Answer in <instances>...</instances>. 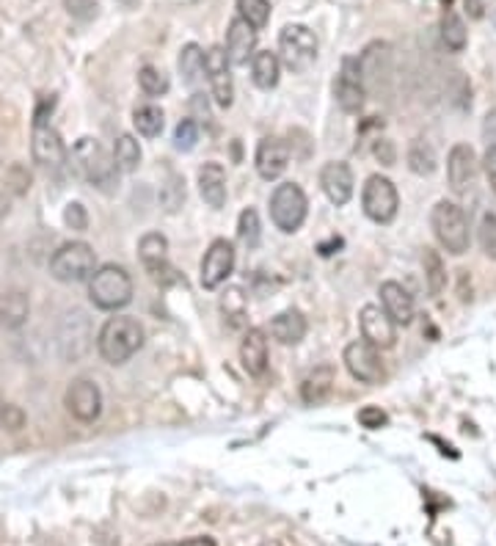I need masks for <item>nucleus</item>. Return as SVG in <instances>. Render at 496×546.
<instances>
[{
	"mask_svg": "<svg viewBox=\"0 0 496 546\" xmlns=\"http://www.w3.org/2000/svg\"><path fill=\"white\" fill-rule=\"evenodd\" d=\"M334 381H336V373L331 365H320L315 367L307 378H304V386H301V397L307 406H320L326 403L331 392H334Z\"/></svg>",
	"mask_w": 496,
	"mask_h": 546,
	"instance_id": "nucleus-25",
	"label": "nucleus"
},
{
	"mask_svg": "<svg viewBox=\"0 0 496 546\" xmlns=\"http://www.w3.org/2000/svg\"><path fill=\"white\" fill-rule=\"evenodd\" d=\"M9 213V202H6V199L4 196H0V218H4Z\"/></svg>",
	"mask_w": 496,
	"mask_h": 546,
	"instance_id": "nucleus-51",
	"label": "nucleus"
},
{
	"mask_svg": "<svg viewBox=\"0 0 496 546\" xmlns=\"http://www.w3.org/2000/svg\"><path fill=\"white\" fill-rule=\"evenodd\" d=\"M138 254H141V263L146 265L149 276H152L158 284L166 287V284L177 282L174 268L169 265V240L161 232L143 235L141 243H138Z\"/></svg>",
	"mask_w": 496,
	"mask_h": 546,
	"instance_id": "nucleus-12",
	"label": "nucleus"
},
{
	"mask_svg": "<svg viewBox=\"0 0 496 546\" xmlns=\"http://www.w3.org/2000/svg\"><path fill=\"white\" fill-rule=\"evenodd\" d=\"M91 339H94V334H91V320L86 312L72 310L61 318V323H59V354H61V359L78 362L80 356L88 354Z\"/></svg>",
	"mask_w": 496,
	"mask_h": 546,
	"instance_id": "nucleus-9",
	"label": "nucleus"
},
{
	"mask_svg": "<svg viewBox=\"0 0 496 546\" xmlns=\"http://www.w3.org/2000/svg\"><path fill=\"white\" fill-rule=\"evenodd\" d=\"M485 174H488V182L493 185V190H496V146H488L485 149Z\"/></svg>",
	"mask_w": 496,
	"mask_h": 546,
	"instance_id": "nucleus-48",
	"label": "nucleus"
},
{
	"mask_svg": "<svg viewBox=\"0 0 496 546\" xmlns=\"http://www.w3.org/2000/svg\"><path fill=\"white\" fill-rule=\"evenodd\" d=\"M72 166H75V171L86 182L103 188V190L116 182V171H119L116 163H114V158L106 153V146L99 143L96 138H80L75 143V149H72Z\"/></svg>",
	"mask_w": 496,
	"mask_h": 546,
	"instance_id": "nucleus-3",
	"label": "nucleus"
},
{
	"mask_svg": "<svg viewBox=\"0 0 496 546\" xmlns=\"http://www.w3.org/2000/svg\"><path fill=\"white\" fill-rule=\"evenodd\" d=\"M237 237L248 245V248H257L260 245V237H262V229H260V216L257 210H243L240 213V221H237Z\"/></svg>",
	"mask_w": 496,
	"mask_h": 546,
	"instance_id": "nucleus-36",
	"label": "nucleus"
},
{
	"mask_svg": "<svg viewBox=\"0 0 496 546\" xmlns=\"http://www.w3.org/2000/svg\"><path fill=\"white\" fill-rule=\"evenodd\" d=\"M482 138L488 146H496V111H488L482 119Z\"/></svg>",
	"mask_w": 496,
	"mask_h": 546,
	"instance_id": "nucleus-47",
	"label": "nucleus"
},
{
	"mask_svg": "<svg viewBox=\"0 0 496 546\" xmlns=\"http://www.w3.org/2000/svg\"><path fill=\"white\" fill-rule=\"evenodd\" d=\"M31 153H33V161L50 171H59L67 163V146H64L59 130L50 127L47 122H33Z\"/></svg>",
	"mask_w": 496,
	"mask_h": 546,
	"instance_id": "nucleus-10",
	"label": "nucleus"
},
{
	"mask_svg": "<svg viewBox=\"0 0 496 546\" xmlns=\"http://www.w3.org/2000/svg\"><path fill=\"white\" fill-rule=\"evenodd\" d=\"M372 155H375L383 166H394V161H397V149H394V143H391L389 138H378L375 146H372Z\"/></svg>",
	"mask_w": 496,
	"mask_h": 546,
	"instance_id": "nucleus-46",
	"label": "nucleus"
},
{
	"mask_svg": "<svg viewBox=\"0 0 496 546\" xmlns=\"http://www.w3.org/2000/svg\"><path fill=\"white\" fill-rule=\"evenodd\" d=\"M381 307L383 312L394 320V326H409L414 320V295L397 282H383L381 284Z\"/></svg>",
	"mask_w": 496,
	"mask_h": 546,
	"instance_id": "nucleus-20",
	"label": "nucleus"
},
{
	"mask_svg": "<svg viewBox=\"0 0 496 546\" xmlns=\"http://www.w3.org/2000/svg\"><path fill=\"white\" fill-rule=\"evenodd\" d=\"M433 232L438 237V243L446 248L450 254L461 257L469 252V221H466V213L455 205V202H438L433 208Z\"/></svg>",
	"mask_w": 496,
	"mask_h": 546,
	"instance_id": "nucleus-4",
	"label": "nucleus"
},
{
	"mask_svg": "<svg viewBox=\"0 0 496 546\" xmlns=\"http://www.w3.org/2000/svg\"><path fill=\"white\" fill-rule=\"evenodd\" d=\"M155 546H182V543H155Z\"/></svg>",
	"mask_w": 496,
	"mask_h": 546,
	"instance_id": "nucleus-53",
	"label": "nucleus"
},
{
	"mask_svg": "<svg viewBox=\"0 0 496 546\" xmlns=\"http://www.w3.org/2000/svg\"><path fill=\"white\" fill-rule=\"evenodd\" d=\"M422 265H425V282H427L430 295H441V290L446 287V268H444L438 252H433V248H425Z\"/></svg>",
	"mask_w": 496,
	"mask_h": 546,
	"instance_id": "nucleus-34",
	"label": "nucleus"
},
{
	"mask_svg": "<svg viewBox=\"0 0 496 546\" xmlns=\"http://www.w3.org/2000/svg\"><path fill=\"white\" fill-rule=\"evenodd\" d=\"M271 334L281 345H298L307 337V318L298 310H284L271 320Z\"/></svg>",
	"mask_w": 496,
	"mask_h": 546,
	"instance_id": "nucleus-27",
	"label": "nucleus"
},
{
	"mask_svg": "<svg viewBox=\"0 0 496 546\" xmlns=\"http://www.w3.org/2000/svg\"><path fill=\"white\" fill-rule=\"evenodd\" d=\"M182 546H216V541H213V538H207V535H196V538L182 541Z\"/></svg>",
	"mask_w": 496,
	"mask_h": 546,
	"instance_id": "nucleus-50",
	"label": "nucleus"
},
{
	"mask_svg": "<svg viewBox=\"0 0 496 546\" xmlns=\"http://www.w3.org/2000/svg\"><path fill=\"white\" fill-rule=\"evenodd\" d=\"M198 193L213 210L226 205V171L221 163H205L198 169Z\"/></svg>",
	"mask_w": 496,
	"mask_h": 546,
	"instance_id": "nucleus-24",
	"label": "nucleus"
},
{
	"mask_svg": "<svg viewBox=\"0 0 496 546\" xmlns=\"http://www.w3.org/2000/svg\"><path fill=\"white\" fill-rule=\"evenodd\" d=\"M237 17H243L254 31L265 28L271 20V4L268 0H237Z\"/></svg>",
	"mask_w": 496,
	"mask_h": 546,
	"instance_id": "nucleus-35",
	"label": "nucleus"
},
{
	"mask_svg": "<svg viewBox=\"0 0 496 546\" xmlns=\"http://www.w3.org/2000/svg\"><path fill=\"white\" fill-rule=\"evenodd\" d=\"M96 271V257H94V248L83 240L75 243H64L59 252L50 260V273L53 279L64 282V284H78L91 279Z\"/></svg>",
	"mask_w": 496,
	"mask_h": 546,
	"instance_id": "nucleus-5",
	"label": "nucleus"
},
{
	"mask_svg": "<svg viewBox=\"0 0 496 546\" xmlns=\"http://www.w3.org/2000/svg\"><path fill=\"white\" fill-rule=\"evenodd\" d=\"M362 208H364L370 221L391 224L397 218V210H400V196H397L394 182L389 177L372 174L362 190Z\"/></svg>",
	"mask_w": 496,
	"mask_h": 546,
	"instance_id": "nucleus-8",
	"label": "nucleus"
},
{
	"mask_svg": "<svg viewBox=\"0 0 496 546\" xmlns=\"http://www.w3.org/2000/svg\"><path fill=\"white\" fill-rule=\"evenodd\" d=\"M254 47H257V31L248 25L243 17H234L229 23V31H226V56H229V64H248V59H254Z\"/></svg>",
	"mask_w": 496,
	"mask_h": 546,
	"instance_id": "nucleus-22",
	"label": "nucleus"
},
{
	"mask_svg": "<svg viewBox=\"0 0 496 546\" xmlns=\"http://www.w3.org/2000/svg\"><path fill=\"white\" fill-rule=\"evenodd\" d=\"M6 188L12 190V193H25L28 188H31V174H28V169L25 166H20V163H14L9 171H6Z\"/></svg>",
	"mask_w": 496,
	"mask_h": 546,
	"instance_id": "nucleus-42",
	"label": "nucleus"
},
{
	"mask_svg": "<svg viewBox=\"0 0 496 546\" xmlns=\"http://www.w3.org/2000/svg\"><path fill=\"white\" fill-rule=\"evenodd\" d=\"M133 125L143 138H158L163 133V111L158 106H138L133 111Z\"/></svg>",
	"mask_w": 496,
	"mask_h": 546,
	"instance_id": "nucleus-32",
	"label": "nucleus"
},
{
	"mask_svg": "<svg viewBox=\"0 0 496 546\" xmlns=\"http://www.w3.org/2000/svg\"><path fill=\"white\" fill-rule=\"evenodd\" d=\"M221 310H224V315H226L232 323H237V320L245 315V295H243L240 287H229V290L224 292V298H221Z\"/></svg>",
	"mask_w": 496,
	"mask_h": 546,
	"instance_id": "nucleus-39",
	"label": "nucleus"
},
{
	"mask_svg": "<svg viewBox=\"0 0 496 546\" xmlns=\"http://www.w3.org/2000/svg\"><path fill=\"white\" fill-rule=\"evenodd\" d=\"M359 422H362L364 428H370V430H378V428H383V425L389 422V417H386V412H381L378 406H364V409L359 412Z\"/></svg>",
	"mask_w": 496,
	"mask_h": 546,
	"instance_id": "nucleus-45",
	"label": "nucleus"
},
{
	"mask_svg": "<svg viewBox=\"0 0 496 546\" xmlns=\"http://www.w3.org/2000/svg\"><path fill=\"white\" fill-rule=\"evenodd\" d=\"M279 56L271 53V50H262V53H254L252 59V75H254V83L265 91H271L276 83H279Z\"/></svg>",
	"mask_w": 496,
	"mask_h": 546,
	"instance_id": "nucleus-29",
	"label": "nucleus"
},
{
	"mask_svg": "<svg viewBox=\"0 0 496 546\" xmlns=\"http://www.w3.org/2000/svg\"><path fill=\"white\" fill-rule=\"evenodd\" d=\"M64 403L69 409V414L80 422H94L103 412V392L91 378H78L69 384Z\"/></svg>",
	"mask_w": 496,
	"mask_h": 546,
	"instance_id": "nucleus-14",
	"label": "nucleus"
},
{
	"mask_svg": "<svg viewBox=\"0 0 496 546\" xmlns=\"http://www.w3.org/2000/svg\"><path fill=\"white\" fill-rule=\"evenodd\" d=\"M438 166V158H436V149L430 141L425 138H414L411 146H409V169L419 177H430Z\"/></svg>",
	"mask_w": 496,
	"mask_h": 546,
	"instance_id": "nucleus-28",
	"label": "nucleus"
},
{
	"mask_svg": "<svg viewBox=\"0 0 496 546\" xmlns=\"http://www.w3.org/2000/svg\"><path fill=\"white\" fill-rule=\"evenodd\" d=\"M205 72L210 80V91L221 108H229L234 99V83L229 72V56L224 47H210L205 53Z\"/></svg>",
	"mask_w": 496,
	"mask_h": 546,
	"instance_id": "nucleus-15",
	"label": "nucleus"
},
{
	"mask_svg": "<svg viewBox=\"0 0 496 546\" xmlns=\"http://www.w3.org/2000/svg\"><path fill=\"white\" fill-rule=\"evenodd\" d=\"M190 108H193L196 119H210V106H207L205 94H193V99H190Z\"/></svg>",
	"mask_w": 496,
	"mask_h": 546,
	"instance_id": "nucleus-49",
	"label": "nucleus"
},
{
	"mask_svg": "<svg viewBox=\"0 0 496 546\" xmlns=\"http://www.w3.org/2000/svg\"><path fill=\"white\" fill-rule=\"evenodd\" d=\"M138 83H141V88L146 94H152V97H161V94L169 91V78L161 69H155V67H143L138 72Z\"/></svg>",
	"mask_w": 496,
	"mask_h": 546,
	"instance_id": "nucleus-37",
	"label": "nucleus"
},
{
	"mask_svg": "<svg viewBox=\"0 0 496 546\" xmlns=\"http://www.w3.org/2000/svg\"><path fill=\"white\" fill-rule=\"evenodd\" d=\"M64 221H67V227H72V229H78V232L88 229V213H86V208H83L80 202H69V205H67Z\"/></svg>",
	"mask_w": 496,
	"mask_h": 546,
	"instance_id": "nucleus-44",
	"label": "nucleus"
},
{
	"mask_svg": "<svg viewBox=\"0 0 496 546\" xmlns=\"http://www.w3.org/2000/svg\"><path fill=\"white\" fill-rule=\"evenodd\" d=\"M491 20H493V25H496V0L491 4Z\"/></svg>",
	"mask_w": 496,
	"mask_h": 546,
	"instance_id": "nucleus-52",
	"label": "nucleus"
},
{
	"mask_svg": "<svg viewBox=\"0 0 496 546\" xmlns=\"http://www.w3.org/2000/svg\"><path fill=\"white\" fill-rule=\"evenodd\" d=\"M362 323V337L375 345V347H391L397 342V326L394 320L383 312V307L367 304L359 315Z\"/></svg>",
	"mask_w": 496,
	"mask_h": 546,
	"instance_id": "nucleus-19",
	"label": "nucleus"
},
{
	"mask_svg": "<svg viewBox=\"0 0 496 546\" xmlns=\"http://www.w3.org/2000/svg\"><path fill=\"white\" fill-rule=\"evenodd\" d=\"M114 163L119 171H135L141 163V146L133 135H119L114 146Z\"/></svg>",
	"mask_w": 496,
	"mask_h": 546,
	"instance_id": "nucleus-33",
	"label": "nucleus"
},
{
	"mask_svg": "<svg viewBox=\"0 0 496 546\" xmlns=\"http://www.w3.org/2000/svg\"><path fill=\"white\" fill-rule=\"evenodd\" d=\"M441 39H444L446 50H453V53H461L466 47V25L455 9H446L441 17Z\"/></svg>",
	"mask_w": 496,
	"mask_h": 546,
	"instance_id": "nucleus-30",
	"label": "nucleus"
},
{
	"mask_svg": "<svg viewBox=\"0 0 496 546\" xmlns=\"http://www.w3.org/2000/svg\"><path fill=\"white\" fill-rule=\"evenodd\" d=\"M320 188L328 196L331 205H336V208L347 205V202H351V196H354V171H351V166L342 163V161L326 163L323 171H320Z\"/></svg>",
	"mask_w": 496,
	"mask_h": 546,
	"instance_id": "nucleus-17",
	"label": "nucleus"
},
{
	"mask_svg": "<svg viewBox=\"0 0 496 546\" xmlns=\"http://www.w3.org/2000/svg\"><path fill=\"white\" fill-rule=\"evenodd\" d=\"M179 72H182V80L188 86H196L205 75V53L198 50V44H185L182 53H179Z\"/></svg>",
	"mask_w": 496,
	"mask_h": 546,
	"instance_id": "nucleus-31",
	"label": "nucleus"
},
{
	"mask_svg": "<svg viewBox=\"0 0 496 546\" xmlns=\"http://www.w3.org/2000/svg\"><path fill=\"white\" fill-rule=\"evenodd\" d=\"M477 237H480L482 254L491 257V260H496V216H493V213H485V216H482Z\"/></svg>",
	"mask_w": 496,
	"mask_h": 546,
	"instance_id": "nucleus-38",
	"label": "nucleus"
},
{
	"mask_svg": "<svg viewBox=\"0 0 496 546\" xmlns=\"http://www.w3.org/2000/svg\"><path fill=\"white\" fill-rule=\"evenodd\" d=\"M240 362L248 375H262L268 370V339L262 329H248L240 342Z\"/></svg>",
	"mask_w": 496,
	"mask_h": 546,
	"instance_id": "nucleus-23",
	"label": "nucleus"
},
{
	"mask_svg": "<svg viewBox=\"0 0 496 546\" xmlns=\"http://www.w3.org/2000/svg\"><path fill=\"white\" fill-rule=\"evenodd\" d=\"M198 141V125L193 119H182L174 130V146L179 149V153H190V149L196 146Z\"/></svg>",
	"mask_w": 496,
	"mask_h": 546,
	"instance_id": "nucleus-40",
	"label": "nucleus"
},
{
	"mask_svg": "<svg viewBox=\"0 0 496 546\" xmlns=\"http://www.w3.org/2000/svg\"><path fill=\"white\" fill-rule=\"evenodd\" d=\"M122 4H124V6H133V4H135V0H122Z\"/></svg>",
	"mask_w": 496,
	"mask_h": 546,
	"instance_id": "nucleus-54",
	"label": "nucleus"
},
{
	"mask_svg": "<svg viewBox=\"0 0 496 546\" xmlns=\"http://www.w3.org/2000/svg\"><path fill=\"white\" fill-rule=\"evenodd\" d=\"M265 546H279V543H265Z\"/></svg>",
	"mask_w": 496,
	"mask_h": 546,
	"instance_id": "nucleus-55",
	"label": "nucleus"
},
{
	"mask_svg": "<svg viewBox=\"0 0 496 546\" xmlns=\"http://www.w3.org/2000/svg\"><path fill=\"white\" fill-rule=\"evenodd\" d=\"M307 210H309L307 193L301 190V185H295V182L279 185L271 196V218L287 235H292L304 227Z\"/></svg>",
	"mask_w": 496,
	"mask_h": 546,
	"instance_id": "nucleus-6",
	"label": "nucleus"
},
{
	"mask_svg": "<svg viewBox=\"0 0 496 546\" xmlns=\"http://www.w3.org/2000/svg\"><path fill=\"white\" fill-rule=\"evenodd\" d=\"M234 268V248L229 240H213L202 260V287L216 290L221 287Z\"/></svg>",
	"mask_w": 496,
	"mask_h": 546,
	"instance_id": "nucleus-16",
	"label": "nucleus"
},
{
	"mask_svg": "<svg viewBox=\"0 0 496 546\" xmlns=\"http://www.w3.org/2000/svg\"><path fill=\"white\" fill-rule=\"evenodd\" d=\"M67 12L80 20V23H88L96 17V0H67Z\"/></svg>",
	"mask_w": 496,
	"mask_h": 546,
	"instance_id": "nucleus-43",
	"label": "nucleus"
},
{
	"mask_svg": "<svg viewBox=\"0 0 496 546\" xmlns=\"http://www.w3.org/2000/svg\"><path fill=\"white\" fill-rule=\"evenodd\" d=\"M0 428L9 430V433H17L20 428H25V412L14 403H6L0 409Z\"/></svg>",
	"mask_w": 496,
	"mask_h": 546,
	"instance_id": "nucleus-41",
	"label": "nucleus"
},
{
	"mask_svg": "<svg viewBox=\"0 0 496 546\" xmlns=\"http://www.w3.org/2000/svg\"><path fill=\"white\" fill-rule=\"evenodd\" d=\"M279 53L287 69L304 72L317 59V39L307 25H287L279 36Z\"/></svg>",
	"mask_w": 496,
	"mask_h": 546,
	"instance_id": "nucleus-7",
	"label": "nucleus"
},
{
	"mask_svg": "<svg viewBox=\"0 0 496 546\" xmlns=\"http://www.w3.org/2000/svg\"><path fill=\"white\" fill-rule=\"evenodd\" d=\"M344 367L362 384H378L383 378V365L378 356V347L367 339H356L344 347Z\"/></svg>",
	"mask_w": 496,
	"mask_h": 546,
	"instance_id": "nucleus-13",
	"label": "nucleus"
},
{
	"mask_svg": "<svg viewBox=\"0 0 496 546\" xmlns=\"http://www.w3.org/2000/svg\"><path fill=\"white\" fill-rule=\"evenodd\" d=\"M143 345V326L130 318V315H116L111 318L103 331L96 337V351L108 365H124L130 362Z\"/></svg>",
	"mask_w": 496,
	"mask_h": 546,
	"instance_id": "nucleus-1",
	"label": "nucleus"
},
{
	"mask_svg": "<svg viewBox=\"0 0 496 546\" xmlns=\"http://www.w3.org/2000/svg\"><path fill=\"white\" fill-rule=\"evenodd\" d=\"M257 171L262 180H279L289 166V146L281 138H262L257 146Z\"/></svg>",
	"mask_w": 496,
	"mask_h": 546,
	"instance_id": "nucleus-21",
	"label": "nucleus"
},
{
	"mask_svg": "<svg viewBox=\"0 0 496 546\" xmlns=\"http://www.w3.org/2000/svg\"><path fill=\"white\" fill-rule=\"evenodd\" d=\"M88 298L96 310H122L133 301V279L122 265H103L88 279Z\"/></svg>",
	"mask_w": 496,
	"mask_h": 546,
	"instance_id": "nucleus-2",
	"label": "nucleus"
},
{
	"mask_svg": "<svg viewBox=\"0 0 496 546\" xmlns=\"http://www.w3.org/2000/svg\"><path fill=\"white\" fill-rule=\"evenodd\" d=\"M477 177V155L469 143H455L450 149V158H446V180L455 193H464L466 188L474 185Z\"/></svg>",
	"mask_w": 496,
	"mask_h": 546,
	"instance_id": "nucleus-18",
	"label": "nucleus"
},
{
	"mask_svg": "<svg viewBox=\"0 0 496 546\" xmlns=\"http://www.w3.org/2000/svg\"><path fill=\"white\" fill-rule=\"evenodd\" d=\"M334 94H336V103H339V108L344 114H359L364 108L367 88H364V78H362V69H359V59H344L342 61L339 78L334 83Z\"/></svg>",
	"mask_w": 496,
	"mask_h": 546,
	"instance_id": "nucleus-11",
	"label": "nucleus"
},
{
	"mask_svg": "<svg viewBox=\"0 0 496 546\" xmlns=\"http://www.w3.org/2000/svg\"><path fill=\"white\" fill-rule=\"evenodd\" d=\"M28 312H31V301H28L25 290L12 287L0 295V323L6 329H20L28 320Z\"/></svg>",
	"mask_w": 496,
	"mask_h": 546,
	"instance_id": "nucleus-26",
	"label": "nucleus"
}]
</instances>
